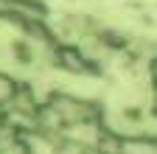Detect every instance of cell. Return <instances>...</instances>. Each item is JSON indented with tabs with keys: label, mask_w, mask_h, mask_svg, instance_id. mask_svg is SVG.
Here are the masks:
<instances>
[{
	"label": "cell",
	"mask_w": 157,
	"mask_h": 154,
	"mask_svg": "<svg viewBox=\"0 0 157 154\" xmlns=\"http://www.w3.org/2000/svg\"><path fill=\"white\" fill-rule=\"evenodd\" d=\"M115 154H157V143L151 134H129V137H118Z\"/></svg>",
	"instance_id": "cell-1"
}]
</instances>
